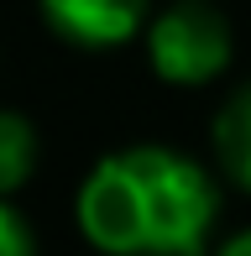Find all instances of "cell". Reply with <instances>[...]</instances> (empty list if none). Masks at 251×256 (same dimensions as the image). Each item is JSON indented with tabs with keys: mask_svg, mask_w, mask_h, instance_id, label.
<instances>
[{
	"mask_svg": "<svg viewBox=\"0 0 251 256\" xmlns=\"http://www.w3.org/2000/svg\"><path fill=\"white\" fill-rule=\"evenodd\" d=\"M78 230L105 256H199L220 214V188L173 146L105 152L78 183Z\"/></svg>",
	"mask_w": 251,
	"mask_h": 256,
	"instance_id": "cell-1",
	"label": "cell"
},
{
	"mask_svg": "<svg viewBox=\"0 0 251 256\" xmlns=\"http://www.w3.org/2000/svg\"><path fill=\"white\" fill-rule=\"evenodd\" d=\"M146 58H152L162 84H178V89L214 84L236 58L230 21L214 6H204V0H178L162 16H152V26H146Z\"/></svg>",
	"mask_w": 251,
	"mask_h": 256,
	"instance_id": "cell-2",
	"label": "cell"
},
{
	"mask_svg": "<svg viewBox=\"0 0 251 256\" xmlns=\"http://www.w3.org/2000/svg\"><path fill=\"white\" fill-rule=\"evenodd\" d=\"M42 21L74 48H120L131 37H146L152 0H37Z\"/></svg>",
	"mask_w": 251,
	"mask_h": 256,
	"instance_id": "cell-3",
	"label": "cell"
},
{
	"mask_svg": "<svg viewBox=\"0 0 251 256\" xmlns=\"http://www.w3.org/2000/svg\"><path fill=\"white\" fill-rule=\"evenodd\" d=\"M214 157L225 178L251 194V84H241L214 115Z\"/></svg>",
	"mask_w": 251,
	"mask_h": 256,
	"instance_id": "cell-4",
	"label": "cell"
},
{
	"mask_svg": "<svg viewBox=\"0 0 251 256\" xmlns=\"http://www.w3.org/2000/svg\"><path fill=\"white\" fill-rule=\"evenodd\" d=\"M32 172H37V131L21 110H0V199L26 188Z\"/></svg>",
	"mask_w": 251,
	"mask_h": 256,
	"instance_id": "cell-5",
	"label": "cell"
},
{
	"mask_svg": "<svg viewBox=\"0 0 251 256\" xmlns=\"http://www.w3.org/2000/svg\"><path fill=\"white\" fill-rule=\"evenodd\" d=\"M0 256H37V230L21 220L16 204L0 199Z\"/></svg>",
	"mask_w": 251,
	"mask_h": 256,
	"instance_id": "cell-6",
	"label": "cell"
},
{
	"mask_svg": "<svg viewBox=\"0 0 251 256\" xmlns=\"http://www.w3.org/2000/svg\"><path fill=\"white\" fill-rule=\"evenodd\" d=\"M214 256H251V230H236V236L225 240V246L214 251Z\"/></svg>",
	"mask_w": 251,
	"mask_h": 256,
	"instance_id": "cell-7",
	"label": "cell"
}]
</instances>
